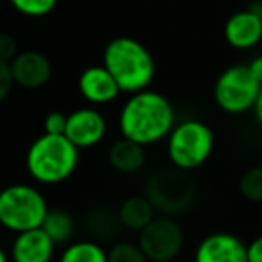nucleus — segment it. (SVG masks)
<instances>
[{"label":"nucleus","mask_w":262,"mask_h":262,"mask_svg":"<svg viewBox=\"0 0 262 262\" xmlns=\"http://www.w3.org/2000/svg\"><path fill=\"white\" fill-rule=\"evenodd\" d=\"M174 124L176 113L171 101L149 88L129 94L119 113L120 137L144 147L167 139Z\"/></svg>","instance_id":"obj_1"},{"label":"nucleus","mask_w":262,"mask_h":262,"mask_svg":"<svg viewBox=\"0 0 262 262\" xmlns=\"http://www.w3.org/2000/svg\"><path fill=\"white\" fill-rule=\"evenodd\" d=\"M102 65L117 81L120 92L137 94L153 83L157 63L142 41L135 38H113L104 49Z\"/></svg>","instance_id":"obj_2"},{"label":"nucleus","mask_w":262,"mask_h":262,"mask_svg":"<svg viewBox=\"0 0 262 262\" xmlns=\"http://www.w3.org/2000/svg\"><path fill=\"white\" fill-rule=\"evenodd\" d=\"M79 151L65 135L43 133L27 149V172L41 185H58L67 182L77 169Z\"/></svg>","instance_id":"obj_3"},{"label":"nucleus","mask_w":262,"mask_h":262,"mask_svg":"<svg viewBox=\"0 0 262 262\" xmlns=\"http://www.w3.org/2000/svg\"><path fill=\"white\" fill-rule=\"evenodd\" d=\"M214 151V131L196 119L176 122L167 137V157L172 167L194 171L210 158Z\"/></svg>","instance_id":"obj_4"},{"label":"nucleus","mask_w":262,"mask_h":262,"mask_svg":"<svg viewBox=\"0 0 262 262\" xmlns=\"http://www.w3.org/2000/svg\"><path fill=\"white\" fill-rule=\"evenodd\" d=\"M47 212V200L36 187L13 183L0 190V225L9 232L40 228Z\"/></svg>","instance_id":"obj_5"},{"label":"nucleus","mask_w":262,"mask_h":262,"mask_svg":"<svg viewBox=\"0 0 262 262\" xmlns=\"http://www.w3.org/2000/svg\"><path fill=\"white\" fill-rule=\"evenodd\" d=\"M262 84L251 76L248 65L228 67L214 84L215 104L226 113L239 115L253 110Z\"/></svg>","instance_id":"obj_6"},{"label":"nucleus","mask_w":262,"mask_h":262,"mask_svg":"<svg viewBox=\"0 0 262 262\" xmlns=\"http://www.w3.org/2000/svg\"><path fill=\"white\" fill-rule=\"evenodd\" d=\"M147 198L162 214H182L192 205L194 185L185 176V171H160L151 176L147 183Z\"/></svg>","instance_id":"obj_7"},{"label":"nucleus","mask_w":262,"mask_h":262,"mask_svg":"<svg viewBox=\"0 0 262 262\" xmlns=\"http://www.w3.org/2000/svg\"><path fill=\"white\" fill-rule=\"evenodd\" d=\"M183 230L167 215L155 217L139 232V244L149 262H169L178 257L183 248Z\"/></svg>","instance_id":"obj_8"},{"label":"nucleus","mask_w":262,"mask_h":262,"mask_svg":"<svg viewBox=\"0 0 262 262\" xmlns=\"http://www.w3.org/2000/svg\"><path fill=\"white\" fill-rule=\"evenodd\" d=\"M106 129H108V124L104 115L95 108H79L67 115L65 137L77 149L97 146L104 139Z\"/></svg>","instance_id":"obj_9"},{"label":"nucleus","mask_w":262,"mask_h":262,"mask_svg":"<svg viewBox=\"0 0 262 262\" xmlns=\"http://www.w3.org/2000/svg\"><path fill=\"white\" fill-rule=\"evenodd\" d=\"M194 262H248L246 244L233 233H210L198 244Z\"/></svg>","instance_id":"obj_10"},{"label":"nucleus","mask_w":262,"mask_h":262,"mask_svg":"<svg viewBox=\"0 0 262 262\" xmlns=\"http://www.w3.org/2000/svg\"><path fill=\"white\" fill-rule=\"evenodd\" d=\"M9 67L15 84L26 90H38L45 86L52 76V63L49 61L47 56L38 51L18 52Z\"/></svg>","instance_id":"obj_11"},{"label":"nucleus","mask_w":262,"mask_h":262,"mask_svg":"<svg viewBox=\"0 0 262 262\" xmlns=\"http://www.w3.org/2000/svg\"><path fill=\"white\" fill-rule=\"evenodd\" d=\"M77 90L84 101L95 106L110 104L122 94L117 81L113 79V76L104 65H94L84 69L77 79Z\"/></svg>","instance_id":"obj_12"},{"label":"nucleus","mask_w":262,"mask_h":262,"mask_svg":"<svg viewBox=\"0 0 262 262\" xmlns=\"http://www.w3.org/2000/svg\"><path fill=\"white\" fill-rule=\"evenodd\" d=\"M56 243L43 228H33L16 233L11 243L13 262H51L54 258Z\"/></svg>","instance_id":"obj_13"},{"label":"nucleus","mask_w":262,"mask_h":262,"mask_svg":"<svg viewBox=\"0 0 262 262\" xmlns=\"http://www.w3.org/2000/svg\"><path fill=\"white\" fill-rule=\"evenodd\" d=\"M225 38L233 49H251L262 40V18L258 11H239L228 18Z\"/></svg>","instance_id":"obj_14"},{"label":"nucleus","mask_w":262,"mask_h":262,"mask_svg":"<svg viewBox=\"0 0 262 262\" xmlns=\"http://www.w3.org/2000/svg\"><path fill=\"white\" fill-rule=\"evenodd\" d=\"M108 162L115 171L124 174H133L140 171L146 164V149L133 140L120 139L110 147Z\"/></svg>","instance_id":"obj_15"},{"label":"nucleus","mask_w":262,"mask_h":262,"mask_svg":"<svg viewBox=\"0 0 262 262\" xmlns=\"http://www.w3.org/2000/svg\"><path fill=\"white\" fill-rule=\"evenodd\" d=\"M155 212H157V208L147 196H131L122 201L117 215H119L120 225L126 226L127 230L140 232L157 217Z\"/></svg>","instance_id":"obj_16"},{"label":"nucleus","mask_w":262,"mask_h":262,"mask_svg":"<svg viewBox=\"0 0 262 262\" xmlns=\"http://www.w3.org/2000/svg\"><path fill=\"white\" fill-rule=\"evenodd\" d=\"M59 262H108V251L95 241H76L61 251Z\"/></svg>","instance_id":"obj_17"},{"label":"nucleus","mask_w":262,"mask_h":262,"mask_svg":"<svg viewBox=\"0 0 262 262\" xmlns=\"http://www.w3.org/2000/svg\"><path fill=\"white\" fill-rule=\"evenodd\" d=\"M41 228L47 232V235L56 244H63L72 239L74 230H76V223H74V217L69 212L61 210V208H56V210L47 212Z\"/></svg>","instance_id":"obj_18"},{"label":"nucleus","mask_w":262,"mask_h":262,"mask_svg":"<svg viewBox=\"0 0 262 262\" xmlns=\"http://www.w3.org/2000/svg\"><path fill=\"white\" fill-rule=\"evenodd\" d=\"M239 190L246 200L260 203L262 201V165L251 167L241 176Z\"/></svg>","instance_id":"obj_19"},{"label":"nucleus","mask_w":262,"mask_h":262,"mask_svg":"<svg viewBox=\"0 0 262 262\" xmlns=\"http://www.w3.org/2000/svg\"><path fill=\"white\" fill-rule=\"evenodd\" d=\"M108 262H149L142 248L135 243H117L108 251Z\"/></svg>","instance_id":"obj_20"},{"label":"nucleus","mask_w":262,"mask_h":262,"mask_svg":"<svg viewBox=\"0 0 262 262\" xmlns=\"http://www.w3.org/2000/svg\"><path fill=\"white\" fill-rule=\"evenodd\" d=\"M13 8L31 18H40L54 11L58 0H11Z\"/></svg>","instance_id":"obj_21"},{"label":"nucleus","mask_w":262,"mask_h":262,"mask_svg":"<svg viewBox=\"0 0 262 262\" xmlns=\"http://www.w3.org/2000/svg\"><path fill=\"white\" fill-rule=\"evenodd\" d=\"M43 129L49 135H65L67 129V115H63L61 112H52L45 117Z\"/></svg>","instance_id":"obj_22"},{"label":"nucleus","mask_w":262,"mask_h":262,"mask_svg":"<svg viewBox=\"0 0 262 262\" xmlns=\"http://www.w3.org/2000/svg\"><path fill=\"white\" fill-rule=\"evenodd\" d=\"M18 54L16 40L8 33H0V61L11 63Z\"/></svg>","instance_id":"obj_23"},{"label":"nucleus","mask_w":262,"mask_h":262,"mask_svg":"<svg viewBox=\"0 0 262 262\" xmlns=\"http://www.w3.org/2000/svg\"><path fill=\"white\" fill-rule=\"evenodd\" d=\"M13 74H11V67L9 63L0 61V102H4L8 99V95L13 90Z\"/></svg>","instance_id":"obj_24"},{"label":"nucleus","mask_w":262,"mask_h":262,"mask_svg":"<svg viewBox=\"0 0 262 262\" xmlns=\"http://www.w3.org/2000/svg\"><path fill=\"white\" fill-rule=\"evenodd\" d=\"M248 262H262V235L255 237L246 246Z\"/></svg>","instance_id":"obj_25"},{"label":"nucleus","mask_w":262,"mask_h":262,"mask_svg":"<svg viewBox=\"0 0 262 262\" xmlns=\"http://www.w3.org/2000/svg\"><path fill=\"white\" fill-rule=\"evenodd\" d=\"M248 69H250L251 76L262 84V56H257V58L251 59V61L248 63Z\"/></svg>","instance_id":"obj_26"},{"label":"nucleus","mask_w":262,"mask_h":262,"mask_svg":"<svg viewBox=\"0 0 262 262\" xmlns=\"http://www.w3.org/2000/svg\"><path fill=\"white\" fill-rule=\"evenodd\" d=\"M253 113H255V119H257V122L262 126V88H260V92H258V97H257V101H255Z\"/></svg>","instance_id":"obj_27"},{"label":"nucleus","mask_w":262,"mask_h":262,"mask_svg":"<svg viewBox=\"0 0 262 262\" xmlns=\"http://www.w3.org/2000/svg\"><path fill=\"white\" fill-rule=\"evenodd\" d=\"M0 262H9L8 253H6L4 248H2V246H0Z\"/></svg>","instance_id":"obj_28"},{"label":"nucleus","mask_w":262,"mask_h":262,"mask_svg":"<svg viewBox=\"0 0 262 262\" xmlns=\"http://www.w3.org/2000/svg\"><path fill=\"white\" fill-rule=\"evenodd\" d=\"M257 11H258V15H260V18H262V4L258 6V9H257Z\"/></svg>","instance_id":"obj_29"},{"label":"nucleus","mask_w":262,"mask_h":262,"mask_svg":"<svg viewBox=\"0 0 262 262\" xmlns=\"http://www.w3.org/2000/svg\"><path fill=\"white\" fill-rule=\"evenodd\" d=\"M0 226H2V225H0Z\"/></svg>","instance_id":"obj_30"}]
</instances>
